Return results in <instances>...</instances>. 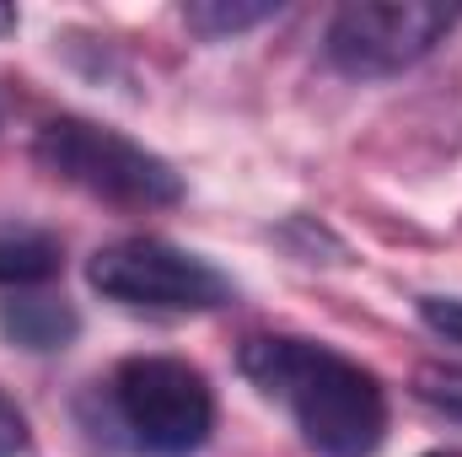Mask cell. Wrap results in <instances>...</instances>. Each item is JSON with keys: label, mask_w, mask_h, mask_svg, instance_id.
Here are the masks:
<instances>
[{"label": "cell", "mask_w": 462, "mask_h": 457, "mask_svg": "<svg viewBox=\"0 0 462 457\" xmlns=\"http://www.w3.org/2000/svg\"><path fill=\"white\" fill-rule=\"evenodd\" d=\"M247 382L285 404L301 442L323 457H371L387 436V393L382 382L318 340H247L242 344Z\"/></svg>", "instance_id": "1"}, {"label": "cell", "mask_w": 462, "mask_h": 457, "mask_svg": "<svg viewBox=\"0 0 462 457\" xmlns=\"http://www.w3.org/2000/svg\"><path fill=\"white\" fill-rule=\"evenodd\" d=\"M32 156L60 183H76L81 194L124 205V210H162L183 200L178 173L156 151L92 118H49L32 140Z\"/></svg>", "instance_id": "2"}, {"label": "cell", "mask_w": 462, "mask_h": 457, "mask_svg": "<svg viewBox=\"0 0 462 457\" xmlns=\"http://www.w3.org/2000/svg\"><path fill=\"white\" fill-rule=\"evenodd\" d=\"M108 393L118 425L151 457H189L216 431V393L205 371L178 355H129Z\"/></svg>", "instance_id": "3"}, {"label": "cell", "mask_w": 462, "mask_h": 457, "mask_svg": "<svg viewBox=\"0 0 462 457\" xmlns=\"http://www.w3.org/2000/svg\"><path fill=\"white\" fill-rule=\"evenodd\" d=\"M457 22L462 5H441V0H355L334 11L323 33V54L349 81H382L420 65L436 43L452 38Z\"/></svg>", "instance_id": "4"}, {"label": "cell", "mask_w": 462, "mask_h": 457, "mask_svg": "<svg viewBox=\"0 0 462 457\" xmlns=\"http://www.w3.org/2000/svg\"><path fill=\"white\" fill-rule=\"evenodd\" d=\"M92 291L134 312H210L231 302V285L216 264L183 253L162 237H124L92 253L87 264Z\"/></svg>", "instance_id": "5"}, {"label": "cell", "mask_w": 462, "mask_h": 457, "mask_svg": "<svg viewBox=\"0 0 462 457\" xmlns=\"http://www.w3.org/2000/svg\"><path fill=\"white\" fill-rule=\"evenodd\" d=\"M65 269V247H60V237L43 227H0V285H16V291H27V285H43V280H54Z\"/></svg>", "instance_id": "6"}, {"label": "cell", "mask_w": 462, "mask_h": 457, "mask_svg": "<svg viewBox=\"0 0 462 457\" xmlns=\"http://www.w3.org/2000/svg\"><path fill=\"white\" fill-rule=\"evenodd\" d=\"M0 329L27 350H65L76 340V312L65 302H49V296H22V302H5L0 307Z\"/></svg>", "instance_id": "7"}, {"label": "cell", "mask_w": 462, "mask_h": 457, "mask_svg": "<svg viewBox=\"0 0 462 457\" xmlns=\"http://www.w3.org/2000/svg\"><path fill=\"white\" fill-rule=\"evenodd\" d=\"M269 16H280L274 0H194V5H183V22L199 38H231V33H247Z\"/></svg>", "instance_id": "8"}, {"label": "cell", "mask_w": 462, "mask_h": 457, "mask_svg": "<svg viewBox=\"0 0 462 457\" xmlns=\"http://www.w3.org/2000/svg\"><path fill=\"white\" fill-rule=\"evenodd\" d=\"M414 393H420L430 409H441L447 420H462V371H452V366H425Z\"/></svg>", "instance_id": "9"}, {"label": "cell", "mask_w": 462, "mask_h": 457, "mask_svg": "<svg viewBox=\"0 0 462 457\" xmlns=\"http://www.w3.org/2000/svg\"><path fill=\"white\" fill-rule=\"evenodd\" d=\"M420 318H425L447 344H462V302L457 296H425V302H420Z\"/></svg>", "instance_id": "10"}, {"label": "cell", "mask_w": 462, "mask_h": 457, "mask_svg": "<svg viewBox=\"0 0 462 457\" xmlns=\"http://www.w3.org/2000/svg\"><path fill=\"white\" fill-rule=\"evenodd\" d=\"M27 447V420H22V409L0 393V457H16Z\"/></svg>", "instance_id": "11"}, {"label": "cell", "mask_w": 462, "mask_h": 457, "mask_svg": "<svg viewBox=\"0 0 462 457\" xmlns=\"http://www.w3.org/2000/svg\"><path fill=\"white\" fill-rule=\"evenodd\" d=\"M11 27H16V11H5V5H0V33H11Z\"/></svg>", "instance_id": "12"}, {"label": "cell", "mask_w": 462, "mask_h": 457, "mask_svg": "<svg viewBox=\"0 0 462 457\" xmlns=\"http://www.w3.org/2000/svg\"><path fill=\"white\" fill-rule=\"evenodd\" d=\"M425 457H457V452H425Z\"/></svg>", "instance_id": "13"}]
</instances>
